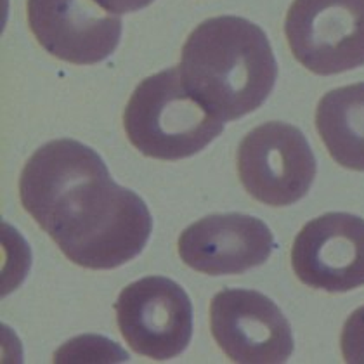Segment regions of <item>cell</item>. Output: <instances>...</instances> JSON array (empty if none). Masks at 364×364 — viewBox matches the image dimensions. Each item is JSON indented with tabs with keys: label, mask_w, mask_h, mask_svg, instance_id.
Here are the masks:
<instances>
[{
	"label": "cell",
	"mask_w": 364,
	"mask_h": 364,
	"mask_svg": "<svg viewBox=\"0 0 364 364\" xmlns=\"http://www.w3.org/2000/svg\"><path fill=\"white\" fill-rule=\"evenodd\" d=\"M25 210L77 266L108 271L144 250L153 217L144 200L118 186L105 160L73 139L43 144L19 179Z\"/></svg>",
	"instance_id": "1"
},
{
	"label": "cell",
	"mask_w": 364,
	"mask_h": 364,
	"mask_svg": "<svg viewBox=\"0 0 364 364\" xmlns=\"http://www.w3.org/2000/svg\"><path fill=\"white\" fill-rule=\"evenodd\" d=\"M210 328L232 363L281 364L295 349L294 331L281 309L255 290L219 291L210 302Z\"/></svg>",
	"instance_id": "7"
},
{
	"label": "cell",
	"mask_w": 364,
	"mask_h": 364,
	"mask_svg": "<svg viewBox=\"0 0 364 364\" xmlns=\"http://www.w3.org/2000/svg\"><path fill=\"white\" fill-rule=\"evenodd\" d=\"M117 323L134 352L168 361L191 343L193 304L184 288L164 276H146L125 287L114 302Z\"/></svg>",
	"instance_id": "6"
},
{
	"label": "cell",
	"mask_w": 364,
	"mask_h": 364,
	"mask_svg": "<svg viewBox=\"0 0 364 364\" xmlns=\"http://www.w3.org/2000/svg\"><path fill=\"white\" fill-rule=\"evenodd\" d=\"M236 167L248 195L269 207L302 200L318 172L307 137L284 122H267L250 130L240 142Z\"/></svg>",
	"instance_id": "4"
},
{
	"label": "cell",
	"mask_w": 364,
	"mask_h": 364,
	"mask_svg": "<svg viewBox=\"0 0 364 364\" xmlns=\"http://www.w3.org/2000/svg\"><path fill=\"white\" fill-rule=\"evenodd\" d=\"M284 35L296 61L316 75L364 66V0H294Z\"/></svg>",
	"instance_id": "5"
},
{
	"label": "cell",
	"mask_w": 364,
	"mask_h": 364,
	"mask_svg": "<svg viewBox=\"0 0 364 364\" xmlns=\"http://www.w3.org/2000/svg\"><path fill=\"white\" fill-rule=\"evenodd\" d=\"M340 347L346 363L364 364V306L355 309L343 324Z\"/></svg>",
	"instance_id": "12"
},
{
	"label": "cell",
	"mask_w": 364,
	"mask_h": 364,
	"mask_svg": "<svg viewBox=\"0 0 364 364\" xmlns=\"http://www.w3.org/2000/svg\"><path fill=\"white\" fill-rule=\"evenodd\" d=\"M316 129L336 164L364 172V82L324 94Z\"/></svg>",
	"instance_id": "11"
},
{
	"label": "cell",
	"mask_w": 364,
	"mask_h": 364,
	"mask_svg": "<svg viewBox=\"0 0 364 364\" xmlns=\"http://www.w3.org/2000/svg\"><path fill=\"white\" fill-rule=\"evenodd\" d=\"M179 71L186 89L223 122L260 108L278 80L266 31L240 16L198 25L182 46Z\"/></svg>",
	"instance_id": "2"
},
{
	"label": "cell",
	"mask_w": 364,
	"mask_h": 364,
	"mask_svg": "<svg viewBox=\"0 0 364 364\" xmlns=\"http://www.w3.org/2000/svg\"><path fill=\"white\" fill-rule=\"evenodd\" d=\"M26 18L43 49L71 65L105 61L122 38L120 14L96 0H26Z\"/></svg>",
	"instance_id": "9"
},
{
	"label": "cell",
	"mask_w": 364,
	"mask_h": 364,
	"mask_svg": "<svg viewBox=\"0 0 364 364\" xmlns=\"http://www.w3.org/2000/svg\"><path fill=\"white\" fill-rule=\"evenodd\" d=\"M224 124L186 89L179 66L144 78L124 112V129L134 148L167 161L203 151L223 134Z\"/></svg>",
	"instance_id": "3"
},
{
	"label": "cell",
	"mask_w": 364,
	"mask_h": 364,
	"mask_svg": "<svg viewBox=\"0 0 364 364\" xmlns=\"http://www.w3.org/2000/svg\"><path fill=\"white\" fill-rule=\"evenodd\" d=\"M177 248L188 267L208 276H228L262 266L276 243L267 224L257 217L215 213L184 229Z\"/></svg>",
	"instance_id": "10"
},
{
	"label": "cell",
	"mask_w": 364,
	"mask_h": 364,
	"mask_svg": "<svg viewBox=\"0 0 364 364\" xmlns=\"http://www.w3.org/2000/svg\"><path fill=\"white\" fill-rule=\"evenodd\" d=\"M96 2L113 14H127L151 6L154 0H96Z\"/></svg>",
	"instance_id": "13"
},
{
	"label": "cell",
	"mask_w": 364,
	"mask_h": 364,
	"mask_svg": "<svg viewBox=\"0 0 364 364\" xmlns=\"http://www.w3.org/2000/svg\"><path fill=\"white\" fill-rule=\"evenodd\" d=\"M296 278L314 290L346 294L364 287V219L330 212L312 219L291 247Z\"/></svg>",
	"instance_id": "8"
}]
</instances>
